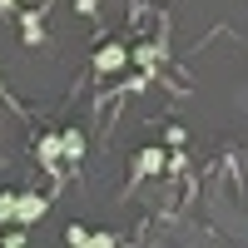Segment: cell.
Returning a JSON list of instances; mask_svg holds the SVG:
<instances>
[{"mask_svg":"<svg viewBox=\"0 0 248 248\" xmlns=\"http://www.w3.org/2000/svg\"><path fill=\"white\" fill-rule=\"evenodd\" d=\"M45 194H15V223L25 229V223H35V218H45Z\"/></svg>","mask_w":248,"mask_h":248,"instance_id":"cell-1","label":"cell"},{"mask_svg":"<svg viewBox=\"0 0 248 248\" xmlns=\"http://www.w3.org/2000/svg\"><path fill=\"white\" fill-rule=\"evenodd\" d=\"M124 65H129V50H124V45H105V50L94 55V70H99V75H114V70H124Z\"/></svg>","mask_w":248,"mask_h":248,"instance_id":"cell-2","label":"cell"},{"mask_svg":"<svg viewBox=\"0 0 248 248\" xmlns=\"http://www.w3.org/2000/svg\"><path fill=\"white\" fill-rule=\"evenodd\" d=\"M164 169V149H139L134 154V174L139 179H149V174H159Z\"/></svg>","mask_w":248,"mask_h":248,"instance_id":"cell-3","label":"cell"},{"mask_svg":"<svg viewBox=\"0 0 248 248\" xmlns=\"http://www.w3.org/2000/svg\"><path fill=\"white\" fill-rule=\"evenodd\" d=\"M35 154H40V164H55L60 154H65V149H60V134H45V139L35 144Z\"/></svg>","mask_w":248,"mask_h":248,"instance_id":"cell-4","label":"cell"},{"mask_svg":"<svg viewBox=\"0 0 248 248\" xmlns=\"http://www.w3.org/2000/svg\"><path fill=\"white\" fill-rule=\"evenodd\" d=\"M60 149H65L70 159H79V154H85V134H79V129H65V134H60Z\"/></svg>","mask_w":248,"mask_h":248,"instance_id":"cell-5","label":"cell"},{"mask_svg":"<svg viewBox=\"0 0 248 248\" xmlns=\"http://www.w3.org/2000/svg\"><path fill=\"white\" fill-rule=\"evenodd\" d=\"M129 60H134L139 70H154V65H159V50H154V45H139V50H129Z\"/></svg>","mask_w":248,"mask_h":248,"instance_id":"cell-6","label":"cell"},{"mask_svg":"<svg viewBox=\"0 0 248 248\" xmlns=\"http://www.w3.org/2000/svg\"><path fill=\"white\" fill-rule=\"evenodd\" d=\"M79 248H114V233H105V229H99V233H90Z\"/></svg>","mask_w":248,"mask_h":248,"instance_id":"cell-7","label":"cell"},{"mask_svg":"<svg viewBox=\"0 0 248 248\" xmlns=\"http://www.w3.org/2000/svg\"><path fill=\"white\" fill-rule=\"evenodd\" d=\"M0 223H15V194H0Z\"/></svg>","mask_w":248,"mask_h":248,"instance_id":"cell-8","label":"cell"},{"mask_svg":"<svg viewBox=\"0 0 248 248\" xmlns=\"http://www.w3.org/2000/svg\"><path fill=\"white\" fill-rule=\"evenodd\" d=\"M65 238H70V248H79V243H85L90 233H85V223H70V233H65Z\"/></svg>","mask_w":248,"mask_h":248,"instance_id":"cell-9","label":"cell"},{"mask_svg":"<svg viewBox=\"0 0 248 248\" xmlns=\"http://www.w3.org/2000/svg\"><path fill=\"white\" fill-rule=\"evenodd\" d=\"M184 139H189V129H184V124H169V144L174 149H184Z\"/></svg>","mask_w":248,"mask_h":248,"instance_id":"cell-10","label":"cell"},{"mask_svg":"<svg viewBox=\"0 0 248 248\" xmlns=\"http://www.w3.org/2000/svg\"><path fill=\"white\" fill-rule=\"evenodd\" d=\"M5 248H25V229L15 223V233H5Z\"/></svg>","mask_w":248,"mask_h":248,"instance_id":"cell-11","label":"cell"},{"mask_svg":"<svg viewBox=\"0 0 248 248\" xmlns=\"http://www.w3.org/2000/svg\"><path fill=\"white\" fill-rule=\"evenodd\" d=\"M25 40H30V45L40 40V20H35V15H25Z\"/></svg>","mask_w":248,"mask_h":248,"instance_id":"cell-12","label":"cell"},{"mask_svg":"<svg viewBox=\"0 0 248 248\" xmlns=\"http://www.w3.org/2000/svg\"><path fill=\"white\" fill-rule=\"evenodd\" d=\"M15 5H20V0H0V10H15Z\"/></svg>","mask_w":248,"mask_h":248,"instance_id":"cell-13","label":"cell"}]
</instances>
